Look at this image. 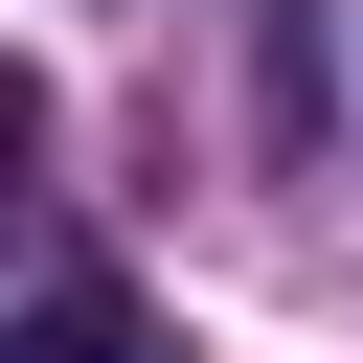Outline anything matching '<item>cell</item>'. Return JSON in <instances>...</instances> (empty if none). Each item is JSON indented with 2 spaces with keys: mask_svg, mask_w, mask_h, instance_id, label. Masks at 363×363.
Returning <instances> with one entry per match:
<instances>
[{
  "mask_svg": "<svg viewBox=\"0 0 363 363\" xmlns=\"http://www.w3.org/2000/svg\"><path fill=\"white\" fill-rule=\"evenodd\" d=\"M23 363H159V340H136L113 272H45V295H23Z\"/></svg>",
  "mask_w": 363,
  "mask_h": 363,
  "instance_id": "cell-1",
  "label": "cell"
}]
</instances>
